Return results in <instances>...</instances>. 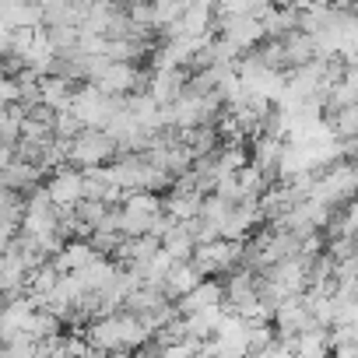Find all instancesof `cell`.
Instances as JSON below:
<instances>
[{
    "label": "cell",
    "mask_w": 358,
    "mask_h": 358,
    "mask_svg": "<svg viewBox=\"0 0 358 358\" xmlns=\"http://www.w3.org/2000/svg\"><path fill=\"white\" fill-rule=\"evenodd\" d=\"M92 348H88V341L78 334V337H67V358H85Z\"/></svg>",
    "instance_id": "cell-14"
},
{
    "label": "cell",
    "mask_w": 358,
    "mask_h": 358,
    "mask_svg": "<svg viewBox=\"0 0 358 358\" xmlns=\"http://www.w3.org/2000/svg\"><path fill=\"white\" fill-rule=\"evenodd\" d=\"M271 0H215V18H260Z\"/></svg>",
    "instance_id": "cell-10"
},
{
    "label": "cell",
    "mask_w": 358,
    "mask_h": 358,
    "mask_svg": "<svg viewBox=\"0 0 358 358\" xmlns=\"http://www.w3.org/2000/svg\"><path fill=\"white\" fill-rule=\"evenodd\" d=\"M225 302V288L218 278H204L197 288H190L187 295H179L176 299V313L179 316H190L197 309H208V306H222Z\"/></svg>",
    "instance_id": "cell-4"
},
{
    "label": "cell",
    "mask_w": 358,
    "mask_h": 358,
    "mask_svg": "<svg viewBox=\"0 0 358 358\" xmlns=\"http://www.w3.org/2000/svg\"><path fill=\"white\" fill-rule=\"evenodd\" d=\"M204 281V274H201V267L194 264V260H179V264H172V271L165 274V281H162V295L169 299V302H176L179 295H187L190 288H197Z\"/></svg>",
    "instance_id": "cell-7"
},
{
    "label": "cell",
    "mask_w": 358,
    "mask_h": 358,
    "mask_svg": "<svg viewBox=\"0 0 358 358\" xmlns=\"http://www.w3.org/2000/svg\"><path fill=\"white\" fill-rule=\"evenodd\" d=\"M39 165L36 162H22V158H11L4 169H0V187L11 190V194H32L39 187Z\"/></svg>",
    "instance_id": "cell-5"
},
{
    "label": "cell",
    "mask_w": 358,
    "mask_h": 358,
    "mask_svg": "<svg viewBox=\"0 0 358 358\" xmlns=\"http://www.w3.org/2000/svg\"><path fill=\"white\" fill-rule=\"evenodd\" d=\"M215 32L243 57L250 50H257L267 36H264V25L260 18H215Z\"/></svg>",
    "instance_id": "cell-2"
},
{
    "label": "cell",
    "mask_w": 358,
    "mask_h": 358,
    "mask_svg": "<svg viewBox=\"0 0 358 358\" xmlns=\"http://www.w3.org/2000/svg\"><path fill=\"white\" fill-rule=\"evenodd\" d=\"M60 316H53V313H46V309H36L32 316H29V327H25V334L32 337V341H43V337H53V334H60Z\"/></svg>",
    "instance_id": "cell-11"
},
{
    "label": "cell",
    "mask_w": 358,
    "mask_h": 358,
    "mask_svg": "<svg viewBox=\"0 0 358 358\" xmlns=\"http://www.w3.org/2000/svg\"><path fill=\"white\" fill-rule=\"evenodd\" d=\"M43 190H46V197H50V204H53L57 211H71L78 201H85L81 169H71V165L57 169V172L50 176V183H46Z\"/></svg>",
    "instance_id": "cell-3"
},
{
    "label": "cell",
    "mask_w": 358,
    "mask_h": 358,
    "mask_svg": "<svg viewBox=\"0 0 358 358\" xmlns=\"http://www.w3.org/2000/svg\"><path fill=\"white\" fill-rule=\"evenodd\" d=\"M278 43H281V64H285V71L316 60V53H313V36H306V32H299V29L288 32V36H281Z\"/></svg>",
    "instance_id": "cell-8"
},
{
    "label": "cell",
    "mask_w": 358,
    "mask_h": 358,
    "mask_svg": "<svg viewBox=\"0 0 358 358\" xmlns=\"http://www.w3.org/2000/svg\"><path fill=\"white\" fill-rule=\"evenodd\" d=\"M81 130H85V127L78 123V116H74L71 109H64V113H53V137H57V141H74Z\"/></svg>",
    "instance_id": "cell-13"
},
{
    "label": "cell",
    "mask_w": 358,
    "mask_h": 358,
    "mask_svg": "<svg viewBox=\"0 0 358 358\" xmlns=\"http://www.w3.org/2000/svg\"><path fill=\"white\" fill-rule=\"evenodd\" d=\"M116 141L102 130H81L74 141H67V165L71 169H95V165H109V158L116 155Z\"/></svg>",
    "instance_id": "cell-1"
},
{
    "label": "cell",
    "mask_w": 358,
    "mask_h": 358,
    "mask_svg": "<svg viewBox=\"0 0 358 358\" xmlns=\"http://www.w3.org/2000/svg\"><path fill=\"white\" fill-rule=\"evenodd\" d=\"M116 8H134V4H151V0H113Z\"/></svg>",
    "instance_id": "cell-16"
},
{
    "label": "cell",
    "mask_w": 358,
    "mask_h": 358,
    "mask_svg": "<svg viewBox=\"0 0 358 358\" xmlns=\"http://www.w3.org/2000/svg\"><path fill=\"white\" fill-rule=\"evenodd\" d=\"M11 158H15V144H0V169H4Z\"/></svg>",
    "instance_id": "cell-15"
},
{
    "label": "cell",
    "mask_w": 358,
    "mask_h": 358,
    "mask_svg": "<svg viewBox=\"0 0 358 358\" xmlns=\"http://www.w3.org/2000/svg\"><path fill=\"white\" fill-rule=\"evenodd\" d=\"M179 15H183V4H179V0H151V32H162Z\"/></svg>",
    "instance_id": "cell-12"
},
{
    "label": "cell",
    "mask_w": 358,
    "mask_h": 358,
    "mask_svg": "<svg viewBox=\"0 0 358 358\" xmlns=\"http://www.w3.org/2000/svg\"><path fill=\"white\" fill-rule=\"evenodd\" d=\"M260 25H264V36H267V39H281V36H288V32L299 29V11H295V8L267 4V11L260 15Z\"/></svg>",
    "instance_id": "cell-9"
},
{
    "label": "cell",
    "mask_w": 358,
    "mask_h": 358,
    "mask_svg": "<svg viewBox=\"0 0 358 358\" xmlns=\"http://www.w3.org/2000/svg\"><path fill=\"white\" fill-rule=\"evenodd\" d=\"M183 85H187V71H151L144 92L151 95L155 106H172L183 95Z\"/></svg>",
    "instance_id": "cell-6"
},
{
    "label": "cell",
    "mask_w": 358,
    "mask_h": 358,
    "mask_svg": "<svg viewBox=\"0 0 358 358\" xmlns=\"http://www.w3.org/2000/svg\"><path fill=\"white\" fill-rule=\"evenodd\" d=\"M95 4H113V0H95Z\"/></svg>",
    "instance_id": "cell-17"
}]
</instances>
